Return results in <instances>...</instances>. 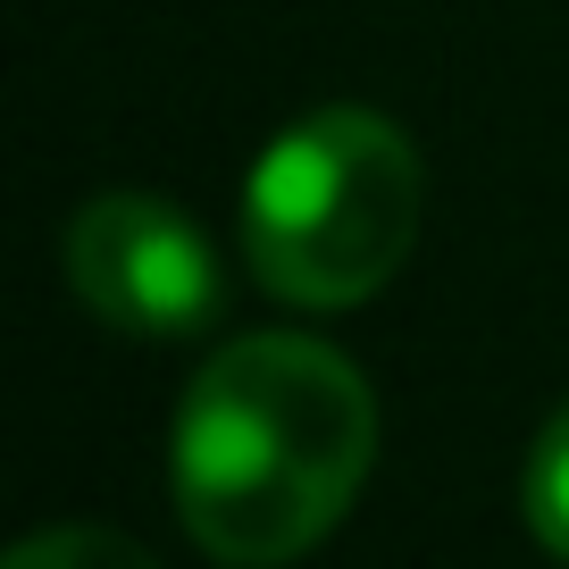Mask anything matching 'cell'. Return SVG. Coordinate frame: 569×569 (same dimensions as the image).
Returning <instances> with one entry per match:
<instances>
[{"label":"cell","instance_id":"5b68a950","mask_svg":"<svg viewBox=\"0 0 569 569\" xmlns=\"http://www.w3.org/2000/svg\"><path fill=\"white\" fill-rule=\"evenodd\" d=\"M9 569H160V561L118 528H42L9 552Z\"/></svg>","mask_w":569,"mask_h":569},{"label":"cell","instance_id":"3957f363","mask_svg":"<svg viewBox=\"0 0 569 569\" xmlns=\"http://www.w3.org/2000/svg\"><path fill=\"white\" fill-rule=\"evenodd\" d=\"M59 260H68L76 302L118 336H193L227 302L210 234L151 193L84 201L59 234Z\"/></svg>","mask_w":569,"mask_h":569},{"label":"cell","instance_id":"7a4b0ae2","mask_svg":"<svg viewBox=\"0 0 569 569\" xmlns=\"http://www.w3.org/2000/svg\"><path fill=\"white\" fill-rule=\"evenodd\" d=\"M419 234V151L377 109L293 118L243 184L251 277L293 310H352L386 293Z\"/></svg>","mask_w":569,"mask_h":569},{"label":"cell","instance_id":"277c9868","mask_svg":"<svg viewBox=\"0 0 569 569\" xmlns=\"http://www.w3.org/2000/svg\"><path fill=\"white\" fill-rule=\"evenodd\" d=\"M519 511H528L536 545L569 561V402L545 419V436H536V452H528V486H519Z\"/></svg>","mask_w":569,"mask_h":569},{"label":"cell","instance_id":"6da1fadb","mask_svg":"<svg viewBox=\"0 0 569 569\" xmlns=\"http://www.w3.org/2000/svg\"><path fill=\"white\" fill-rule=\"evenodd\" d=\"M369 461V377L319 336H243L184 386L177 519L227 569H284L352 511Z\"/></svg>","mask_w":569,"mask_h":569}]
</instances>
